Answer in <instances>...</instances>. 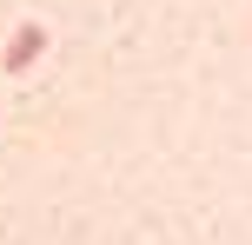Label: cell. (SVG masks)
Returning a JSON list of instances; mask_svg holds the SVG:
<instances>
[{
	"label": "cell",
	"instance_id": "obj_1",
	"mask_svg": "<svg viewBox=\"0 0 252 245\" xmlns=\"http://www.w3.org/2000/svg\"><path fill=\"white\" fill-rule=\"evenodd\" d=\"M40 53H47V33H40L33 20H27V27H13V40H7V73H27Z\"/></svg>",
	"mask_w": 252,
	"mask_h": 245
}]
</instances>
